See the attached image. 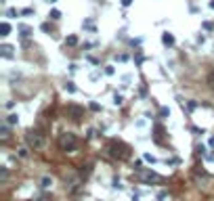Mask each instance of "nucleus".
<instances>
[{"label":"nucleus","instance_id":"obj_1","mask_svg":"<svg viewBox=\"0 0 214 201\" xmlns=\"http://www.w3.org/2000/svg\"><path fill=\"white\" fill-rule=\"evenodd\" d=\"M76 145H78L76 134L65 132V134H61V136H59V147L63 149V151H73V149H76Z\"/></svg>","mask_w":214,"mask_h":201},{"label":"nucleus","instance_id":"obj_2","mask_svg":"<svg viewBox=\"0 0 214 201\" xmlns=\"http://www.w3.org/2000/svg\"><path fill=\"white\" fill-rule=\"evenodd\" d=\"M25 141H27L30 147H34V149H42V147H44V138H42V134H38V132H34V130L25 134Z\"/></svg>","mask_w":214,"mask_h":201},{"label":"nucleus","instance_id":"obj_3","mask_svg":"<svg viewBox=\"0 0 214 201\" xmlns=\"http://www.w3.org/2000/svg\"><path fill=\"white\" fill-rule=\"evenodd\" d=\"M109 155H111V157H126V155H128V151H126V147L111 142V145H109Z\"/></svg>","mask_w":214,"mask_h":201},{"label":"nucleus","instance_id":"obj_4","mask_svg":"<svg viewBox=\"0 0 214 201\" xmlns=\"http://www.w3.org/2000/svg\"><path fill=\"white\" fill-rule=\"evenodd\" d=\"M0 50H2V57H6V59H9V57H13V46H11V44H2V46H0Z\"/></svg>","mask_w":214,"mask_h":201},{"label":"nucleus","instance_id":"obj_5","mask_svg":"<svg viewBox=\"0 0 214 201\" xmlns=\"http://www.w3.org/2000/svg\"><path fill=\"white\" fill-rule=\"evenodd\" d=\"M162 42H164V44H166V46H172V44H174V36L172 34H162Z\"/></svg>","mask_w":214,"mask_h":201},{"label":"nucleus","instance_id":"obj_6","mask_svg":"<svg viewBox=\"0 0 214 201\" xmlns=\"http://www.w3.org/2000/svg\"><path fill=\"white\" fill-rule=\"evenodd\" d=\"M6 124H9V126H13V124H19V115H17V113L6 115Z\"/></svg>","mask_w":214,"mask_h":201},{"label":"nucleus","instance_id":"obj_7","mask_svg":"<svg viewBox=\"0 0 214 201\" xmlns=\"http://www.w3.org/2000/svg\"><path fill=\"white\" fill-rule=\"evenodd\" d=\"M0 136H2V138H9V136H11V130H9V124H2V128H0Z\"/></svg>","mask_w":214,"mask_h":201},{"label":"nucleus","instance_id":"obj_8","mask_svg":"<svg viewBox=\"0 0 214 201\" xmlns=\"http://www.w3.org/2000/svg\"><path fill=\"white\" fill-rule=\"evenodd\" d=\"M9 34H11V25L4 21V23L0 25V36H9Z\"/></svg>","mask_w":214,"mask_h":201},{"label":"nucleus","instance_id":"obj_9","mask_svg":"<svg viewBox=\"0 0 214 201\" xmlns=\"http://www.w3.org/2000/svg\"><path fill=\"white\" fill-rule=\"evenodd\" d=\"M143 180H160V176H157L155 172H145V174H143Z\"/></svg>","mask_w":214,"mask_h":201},{"label":"nucleus","instance_id":"obj_10","mask_svg":"<svg viewBox=\"0 0 214 201\" xmlns=\"http://www.w3.org/2000/svg\"><path fill=\"white\" fill-rule=\"evenodd\" d=\"M50 184H53V180H50L48 176H42V180H40V187H42V189H48Z\"/></svg>","mask_w":214,"mask_h":201},{"label":"nucleus","instance_id":"obj_11","mask_svg":"<svg viewBox=\"0 0 214 201\" xmlns=\"http://www.w3.org/2000/svg\"><path fill=\"white\" fill-rule=\"evenodd\" d=\"M48 17H50L53 21H57V19H61V11H57V9H53V11L48 13Z\"/></svg>","mask_w":214,"mask_h":201},{"label":"nucleus","instance_id":"obj_12","mask_svg":"<svg viewBox=\"0 0 214 201\" xmlns=\"http://www.w3.org/2000/svg\"><path fill=\"white\" fill-rule=\"evenodd\" d=\"M67 92H76V86H73V82H65V86H63Z\"/></svg>","mask_w":214,"mask_h":201},{"label":"nucleus","instance_id":"obj_13","mask_svg":"<svg viewBox=\"0 0 214 201\" xmlns=\"http://www.w3.org/2000/svg\"><path fill=\"white\" fill-rule=\"evenodd\" d=\"M65 44H69V46H73V44H78V38H76V36H69V38L65 40Z\"/></svg>","mask_w":214,"mask_h":201},{"label":"nucleus","instance_id":"obj_14","mask_svg":"<svg viewBox=\"0 0 214 201\" xmlns=\"http://www.w3.org/2000/svg\"><path fill=\"white\" fill-rule=\"evenodd\" d=\"M19 29H21V36H30V34H32V29H30L27 25H21Z\"/></svg>","mask_w":214,"mask_h":201},{"label":"nucleus","instance_id":"obj_15","mask_svg":"<svg viewBox=\"0 0 214 201\" xmlns=\"http://www.w3.org/2000/svg\"><path fill=\"white\" fill-rule=\"evenodd\" d=\"M27 149H25V147H21V149H19V157H21V159H27Z\"/></svg>","mask_w":214,"mask_h":201},{"label":"nucleus","instance_id":"obj_16","mask_svg":"<svg viewBox=\"0 0 214 201\" xmlns=\"http://www.w3.org/2000/svg\"><path fill=\"white\" fill-rule=\"evenodd\" d=\"M122 103H124V99H122L120 95H116V96H113V105H122Z\"/></svg>","mask_w":214,"mask_h":201},{"label":"nucleus","instance_id":"obj_17","mask_svg":"<svg viewBox=\"0 0 214 201\" xmlns=\"http://www.w3.org/2000/svg\"><path fill=\"white\" fill-rule=\"evenodd\" d=\"M0 176H2V180H6V178H9V170L2 168V170H0Z\"/></svg>","mask_w":214,"mask_h":201},{"label":"nucleus","instance_id":"obj_18","mask_svg":"<svg viewBox=\"0 0 214 201\" xmlns=\"http://www.w3.org/2000/svg\"><path fill=\"white\" fill-rule=\"evenodd\" d=\"M69 111H71V113H73V115H76V118H78V115H80V113H82V111H80V109H78V107H69Z\"/></svg>","mask_w":214,"mask_h":201},{"label":"nucleus","instance_id":"obj_19","mask_svg":"<svg viewBox=\"0 0 214 201\" xmlns=\"http://www.w3.org/2000/svg\"><path fill=\"white\" fill-rule=\"evenodd\" d=\"M145 161H151V164H155V157H153V155H149V153H145Z\"/></svg>","mask_w":214,"mask_h":201},{"label":"nucleus","instance_id":"obj_20","mask_svg":"<svg viewBox=\"0 0 214 201\" xmlns=\"http://www.w3.org/2000/svg\"><path fill=\"white\" fill-rule=\"evenodd\" d=\"M113 71H116V69H113L111 65H107V67H105V73H107V75H113Z\"/></svg>","mask_w":214,"mask_h":201},{"label":"nucleus","instance_id":"obj_21","mask_svg":"<svg viewBox=\"0 0 214 201\" xmlns=\"http://www.w3.org/2000/svg\"><path fill=\"white\" fill-rule=\"evenodd\" d=\"M168 113H170V111H168V109H166V107H162V109H160V115H162V118H166V115H168Z\"/></svg>","mask_w":214,"mask_h":201},{"label":"nucleus","instance_id":"obj_22","mask_svg":"<svg viewBox=\"0 0 214 201\" xmlns=\"http://www.w3.org/2000/svg\"><path fill=\"white\" fill-rule=\"evenodd\" d=\"M204 29H208V32H210V29H214V25L210 23V21H206V23H204Z\"/></svg>","mask_w":214,"mask_h":201},{"label":"nucleus","instance_id":"obj_23","mask_svg":"<svg viewBox=\"0 0 214 201\" xmlns=\"http://www.w3.org/2000/svg\"><path fill=\"white\" fill-rule=\"evenodd\" d=\"M6 15L13 19V17H17V11H15V9H9V13H6Z\"/></svg>","mask_w":214,"mask_h":201},{"label":"nucleus","instance_id":"obj_24","mask_svg":"<svg viewBox=\"0 0 214 201\" xmlns=\"http://www.w3.org/2000/svg\"><path fill=\"white\" fill-rule=\"evenodd\" d=\"M195 107H197V105H195V103H193V101H189V103H187V109H189V111H193V109H195Z\"/></svg>","mask_w":214,"mask_h":201},{"label":"nucleus","instance_id":"obj_25","mask_svg":"<svg viewBox=\"0 0 214 201\" xmlns=\"http://www.w3.org/2000/svg\"><path fill=\"white\" fill-rule=\"evenodd\" d=\"M208 82H210V86H212V88H214V71H212V73H210V75H208Z\"/></svg>","mask_w":214,"mask_h":201},{"label":"nucleus","instance_id":"obj_26","mask_svg":"<svg viewBox=\"0 0 214 201\" xmlns=\"http://www.w3.org/2000/svg\"><path fill=\"white\" fill-rule=\"evenodd\" d=\"M32 13H34V9H23V11H21V15H32Z\"/></svg>","mask_w":214,"mask_h":201},{"label":"nucleus","instance_id":"obj_27","mask_svg":"<svg viewBox=\"0 0 214 201\" xmlns=\"http://www.w3.org/2000/svg\"><path fill=\"white\" fill-rule=\"evenodd\" d=\"M130 2H132V0H122V4H124V6H130Z\"/></svg>","mask_w":214,"mask_h":201},{"label":"nucleus","instance_id":"obj_28","mask_svg":"<svg viewBox=\"0 0 214 201\" xmlns=\"http://www.w3.org/2000/svg\"><path fill=\"white\" fill-rule=\"evenodd\" d=\"M210 9H214V0H212V2H210Z\"/></svg>","mask_w":214,"mask_h":201}]
</instances>
